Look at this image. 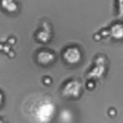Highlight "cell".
<instances>
[{"label": "cell", "mask_w": 123, "mask_h": 123, "mask_svg": "<svg viewBox=\"0 0 123 123\" xmlns=\"http://www.w3.org/2000/svg\"><path fill=\"white\" fill-rule=\"evenodd\" d=\"M2 94H1V93L0 92V105L1 104V102H2Z\"/></svg>", "instance_id": "cell-1"}, {"label": "cell", "mask_w": 123, "mask_h": 123, "mask_svg": "<svg viewBox=\"0 0 123 123\" xmlns=\"http://www.w3.org/2000/svg\"><path fill=\"white\" fill-rule=\"evenodd\" d=\"M0 123H3V122H2L1 120H0Z\"/></svg>", "instance_id": "cell-2"}]
</instances>
